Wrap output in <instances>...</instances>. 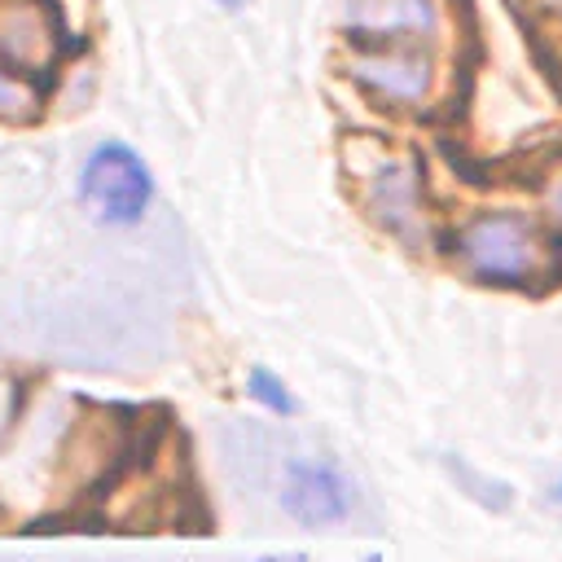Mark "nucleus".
<instances>
[{"label":"nucleus","instance_id":"nucleus-12","mask_svg":"<svg viewBox=\"0 0 562 562\" xmlns=\"http://www.w3.org/2000/svg\"><path fill=\"white\" fill-rule=\"evenodd\" d=\"M215 4H220V9H224V13H241V9H246V4H250V0H215Z\"/></svg>","mask_w":562,"mask_h":562},{"label":"nucleus","instance_id":"nucleus-2","mask_svg":"<svg viewBox=\"0 0 562 562\" xmlns=\"http://www.w3.org/2000/svg\"><path fill=\"white\" fill-rule=\"evenodd\" d=\"M457 259L492 285H527L544 272V237L518 211H479L457 228Z\"/></svg>","mask_w":562,"mask_h":562},{"label":"nucleus","instance_id":"nucleus-10","mask_svg":"<svg viewBox=\"0 0 562 562\" xmlns=\"http://www.w3.org/2000/svg\"><path fill=\"white\" fill-rule=\"evenodd\" d=\"M40 110V92L22 70H9L0 61V119H31Z\"/></svg>","mask_w":562,"mask_h":562},{"label":"nucleus","instance_id":"nucleus-9","mask_svg":"<svg viewBox=\"0 0 562 562\" xmlns=\"http://www.w3.org/2000/svg\"><path fill=\"white\" fill-rule=\"evenodd\" d=\"M246 395H250L259 408H268L272 417H294V413H299V400H294V391L285 386V378L272 373V369H263V364H250V373H246Z\"/></svg>","mask_w":562,"mask_h":562},{"label":"nucleus","instance_id":"nucleus-4","mask_svg":"<svg viewBox=\"0 0 562 562\" xmlns=\"http://www.w3.org/2000/svg\"><path fill=\"white\" fill-rule=\"evenodd\" d=\"M351 79L395 105H417L430 92V57L413 48H364L347 61Z\"/></svg>","mask_w":562,"mask_h":562},{"label":"nucleus","instance_id":"nucleus-1","mask_svg":"<svg viewBox=\"0 0 562 562\" xmlns=\"http://www.w3.org/2000/svg\"><path fill=\"white\" fill-rule=\"evenodd\" d=\"M75 202L101 228H136L154 206V171L132 145L101 140L79 162Z\"/></svg>","mask_w":562,"mask_h":562},{"label":"nucleus","instance_id":"nucleus-13","mask_svg":"<svg viewBox=\"0 0 562 562\" xmlns=\"http://www.w3.org/2000/svg\"><path fill=\"white\" fill-rule=\"evenodd\" d=\"M549 496H553V501H558V505H562V474H558V479H553V487H549Z\"/></svg>","mask_w":562,"mask_h":562},{"label":"nucleus","instance_id":"nucleus-6","mask_svg":"<svg viewBox=\"0 0 562 562\" xmlns=\"http://www.w3.org/2000/svg\"><path fill=\"white\" fill-rule=\"evenodd\" d=\"M347 26L360 40H413L435 31L430 0H351Z\"/></svg>","mask_w":562,"mask_h":562},{"label":"nucleus","instance_id":"nucleus-7","mask_svg":"<svg viewBox=\"0 0 562 562\" xmlns=\"http://www.w3.org/2000/svg\"><path fill=\"white\" fill-rule=\"evenodd\" d=\"M369 206L391 233H404L417 220V180H413V171L404 162H382L369 176Z\"/></svg>","mask_w":562,"mask_h":562},{"label":"nucleus","instance_id":"nucleus-8","mask_svg":"<svg viewBox=\"0 0 562 562\" xmlns=\"http://www.w3.org/2000/svg\"><path fill=\"white\" fill-rule=\"evenodd\" d=\"M443 470L452 474V483H457V492H465L470 501H479L483 509H492V514H505L509 505H514V487L505 483V479H492V474H483L479 465H470L465 457H443Z\"/></svg>","mask_w":562,"mask_h":562},{"label":"nucleus","instance_id":"nucleus-3","mask_svg":"<svg viewBox=\"0 0 562 562\" xmlns=\"http://www.w3.org/2000/svg\"><path fill=\"white\" fill-rule=\"evenodd\" d=\"M281 514L307 531H325L351 518L356 483L329 457H290L281 470Z\"/></svg>","mask_w":562,"mask_h":562},{"label":"nucleus","instance_id":"nucleus-11","mask_svg":"<svg viewBox=\"0 0 562 562\" xmlns=\"http://www.w3.org/2000/svg\"><path fill=\"white\" fill-rule=\"evenodd\" d=\"M544 206H549V220L562 228V180H553V184H549V198H544Z\"/></svg>","mask_w":562,"mask_h":562},{"label":"nucleus","instance_id":"nucleus-14","mask_svg":"<svg viewBox=\"0 0 562 562\" xmlns=\"http://www.w3.org/2000/svg\"><path fill=\"white\" fill-rule=\"evenodd\" d=\"M255 562H281V558H255Z\"/></svg>","mask_w":562,"mask_h":562},{"label":"nucleus","instance_id":"nucleus-5","mask_svg":"<svg viewBox=\"0 0 562 562\" xmlns=\"http://www.w3.org/2000/svg\"><path fill=\"white\" fill-rule=\"evenodd\" d=\"M57 57V22L48 18L44 4H9L0 9V61L9 70L35 75L44 66H53Z\"/></svg>","mask_w":562,"mask_h":562}]
</instances>
